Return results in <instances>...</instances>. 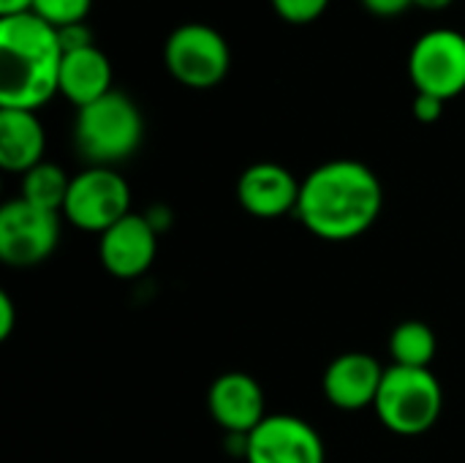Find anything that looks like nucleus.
<instances>
[{
    "mask_svg": "<svg viewBox=\"0 0 465 463\" xmlns=\"http://www.w3.org/2000/svg\"><path fill=\"white\" fill-rule=\"evenodd\" d=\"M384 191L376 172L354 158H335L316 166L300 188L297 216L322 240H354L381 213Z\"/></svg>",
    "mask_w": 465,
    "mask_h": 463,
    "instance_id": "f257e3e1",
    "label": "nucleus"
},
{
    "mask_svg": "<svg viewBox=\"0 0 465 463\" xmlns=\"http://www.w3.org/2000/svg\"><path fill=\"white\" fill-rule=\"evenodd\" d=\"M57 30L33 11L0 19V106L35 112L60 93Z\"/></svg>",
    "mask_w": 465,
    "mask_h": 463,
    "instance_id": "f03ea898",
    "label": "nucleus"
},
{
    "mask_svg": "<svg viewBox=\"0 0 465 463\" xmlns=\"http://www.w3.org/2000/svg\"><path fill=\"white\" fill-rule=\"evenodd\" d=\"M144 134V120L134 98L120 90L76 109L74 145L90 166H114L131 158Z\"/></svg>",
    "mask_w": 465,
    "mask_h": 463,
    "instance_id": "7ed1b4c3",
    "label": "nucleus"
},
{
    "mask_svg": "<svg viewBox=\"0 0 465 463\" xmlns=\"http://www.w3.org/2000/svg\"><path fill=\"white\" fill-rule=\"evenodd\" d=\"M444 393L430 368H403L390 366L384 371L379 396H376V415L384 428L398 437H420L436 426L441 418Z\"/></svg>",
    "mask_w": 465,
    "mask_h": 463,
    "instance_id": "20e7f679",
    "label": "nucleus"
},
{
    "mask_svg": "<svg viewBox=\"0 0 465 463\" xmlns=\"http://www.w3.org/2000/svg\"><path fill=\"white\" fill-rule=\"evenodd\" d=\"M163 65L174 82L191 90H210L226 79L232 49L221 30L204 22H188L169 33L163 44Z\"/></svg>",
    "mask_w": 465,
    "mask_h": 463,
    "instance_id": "39448f33",
    "label": "nucleus"
},
{
    "mask_svg": "<svg viewBox=\"0 0 465 463\" xmlns=\"http://www.w3.org/2000/svg\"><path fill=\"white\" fill-rule=\"evenodd\" d=\"M131 213V188L112 166H87L71 177L63 216L82 232L104 235Z\"/></svg>",
    "mask_w": 465,
    "mask_h": 463,
    "instance_id": "423d86ee",
    "label": "nucleus"
},
{
    "mask_svg": "<svg viewBox=\"0 0 465 463\" xmlns=\"http://www.w3.org/2000/svg\"><path fill=\"white\" fill-rule=\"evenodd\" d=\"M409 79L417 93L450 101L465 90V33L455 27L425 30L409 52Z\"/></svg>",
    "mask_w": 465,
    "mask_h": 463,
    "instance_id": "0eeeda50",
    "label": "nucleus"
},
{
    "mask_svg": "<svg viewBox=\"0 0 465 463\" xmlns=\"http://www.w3.org/2000/svg\"><path fill=\"white\" fill-rule=\"evenodd\" d=\"M60 240V213L11 199L0 207V259L8 267H33L52 257Z\"/></svg>",
    "mask_w": 465,
    "mask_h": 463,
    "instance_id": "6e6552de",
    "label": "nucleus"
},
{
    "mask_svg": "<svg viewBox=\"0 0 465 463\" xmlns=\"http://www.w3.org/2000/svg\"><path fill=\"white\" fill-rule=\"evenodd\" d=\"M248 463H324V442L316 428L294 415H267L245 437Z\"/></svg>",
    "mask_w": 465,
    "mask_h": 463,
    "instance_id": "1a4fd4ad",
    "label": "nucleus"
},
{
    "mask_svg": "<svg viewBox=\"0 0 465 463\" xmlns=\"http://www.w3.org/2000/svg\"><path fill=\"white\" fill-rule=\"evenodd\" d=\"M158 254L155 226L136 213H128L98 240V257L106 273L114 278H139L150 270Z\"/></svg>",
    "mask_w": 465,
    "mask_h": 463,
    "instance_id": "9d476101",
    "label": "nucleus"
},
{
    "mask_svg": "<svg viewBox=\"0 0 465 463\" xmlns=\"http://www.w3.org/2000/svg\"><path fill=\"white\" fill-rule=\"evenodd\" d=\"M207 409L210 418L234 437H248L267 418L262 385L240 371L223 374L213 382L207 393Z\"/></svg>",
    "mask_w": 465,
    "mask_h": 463,
    "instance_id": "9b49d317",
    "label": "nucleus"
},
{
    "mask_svg": "<svg viewBox=\"0 0 465 463\" xmlns=\"http://www.w3.org/2000/svg\"><path fill=\"white\" fill-rule=\"evenodd\" d=\"M302 183L281 164L259 161L248 166L237 180V199L245 213L256 218H281L286 213H297Z\"/></svg>",
    "mask_w": 465,
    "mask_h": 463,
    "instance_id": "f8f14e48",
    "label": "nucleus"
},
{
    "mask_svg": "<svg viewBox=\"0 0 465 463\" xmlns=\"http://www.w3.org/2000/svg\"><path fill=\"white\" fill-rule=\"evenodd\" d=\"M384 371L376 357L365 352H343L324 371V396L343 412H357L376 404Z\"/></svg>",
    "mask_w": 465,
    "mask_h": 463,
    "instance_id": "ddd939ff",
    "label": "nucleus"
},
{
    "mask_svg": "<svg viewBox=\"0 0 465 463\" xmlns=\"http://www.w3.org/2000/svg\"><path fill=\"white\" fill-rule=\"evenodd\" d=\"M46 131L35 112L0 106V166L25 175L44 161Z\"/></svg>",
    "mask_w": 465,
    "mask_h": 463,
    "instance_id": "4468645a",
    "label": "nucleus"
},
{
    "mask_svg": "<svg viewBox=\"0 0 465 463\" xmlns=\"http://www.w3.org/2000/svg\"><path fill=\"white\" fill-rule=\"evenodd\" d=\"M112 90V63L95 44L63 55L60 96H65V101H71L76 109L104 98Z\"/></svg>",
    "mask_w": 465,
    "mask_h": 463,
    "instance_id": "2eb2a0df",
    "label": "nucleus"
},
{
    "mask_svg": "<svg viewBox=\"0 0 465 463\" xmlns=\"http://www.w3.org/2000/svg\"><path fill=\"white\" fill-rule=\"evenodd\" d=\"M436 333L430 330V325L420 322V319H409L401 322L392 336H390V355H392V366H403V368H430L433 357H436Z\"/></svg>",
    "mask_w": 465,
    "mask_h": 463,
    "instance_id": "dca6fc26",
    "label": "nucleus"
},
{
    "mask_svg": "<svg viewBox=\"0 0 465 463\" xmlns=\"http://www.w3.org/2000/svg\"><path fill=\"white\" fill-rule=\"evenodd\" d=\"M71 177L52 161H41L22 175V199L52 213H63Z\"/></svg>",
    "mask_w": 465,
    "mask_h": 463,
    "instance_id": "f3484780",
    "label": "nucleus"
},
{
    "mask_svg": "<svg viewBox=\"0 0 465 463\" xmlns=\"http://www.w3.org/2000/svg\"><path fill=\"white\" fill-rule=\"evenodd\" d=\"M90 5L93 0H33V14L54 30H63L68 25L87 22Z\"/></svg>",
    "mask_w": 465,
    "mask_h": 463,
    "instance_id": "a211bd4d",
    "label": "nucleus"
},
{
    "mask_svg": "<svg viewBox=\"0 0 465 463\" xmlns=\"http://www.w3.org/2000/svg\"><path fill=\"white\" fill-rule=\"evenodd\" d=\"M270 3L272 11L289 25H311L330 8V0H270Z\"/></svg>",
    "mask_w": 465,
    "mask_h": 463,
    "instance_id": "6ab92c4d",
    "label": "nucleus"
},
{
    "mask_svg": "<svg viewBox=\"0 0 465 463\" xmlns=\"http://www.w3.org/2000/svg\"><path fill=\"white\" fill-rule=\"evenodd\" d=\"M57 38H60L63 55L76 52V49H84V46H93V35H90L87 22H82V25H68V27L57 30Z\"/></svg>",
    "mask_w": 465,
    "mask_h": 463,
    "instance_id": "aec40b11",
    "label": "nucleus"
},
{
    "mask_svg": "<svg viewBox=\"0 0 465 463\" xmlns=\"http://www.w3.org/2000/svg\"><path fill=\"white\" fill-rule=\"evenodd\" d=\"M360 3H362L365 11H371V14L379 16V19L401 16V14H406V11L414 5V0H360Z\"/></svg>",
    "mask_w": 465,
    "mask_h": 463,
    "instance_id": "412c9836",
    "label": "nucleus"
},
{
    "mask_svg": "<svg viewBox=\"0 0 465 463\" xmlns=\"http://www.w3.org/2000/svg\"><path fill=\"white\" fill-rule=\"evenodd\" d=\"M444 104H447V101H441V98H436V96L417 93V98H414V117H417L420 123H436V120L441 117V112H444Z\"/></svg>",
    "mask_w": 465,
    "mask_h": 463,
    "instance_id": "4be33fe9",
    "label": "nucleus"
},
{
    "mask_svg": "<svg viewBox=\"0 0 465 463\" xmlns=\"http://www.w3.org/2000/svg\"><path fill=\"white\" fill-rule=\"evenodd\" d=\"M14 333V300L3 292L0 295V338L5 341Z\"/></svg>",
    "mask_w": 465,
    "mask_h": 463,
    "instance_id": "5701e85b",
    "label": "nucleus"
},
{
    "mask_svg": "<svg viewBox=\"0 0 465 463\" xmlns=\"http://www.w3.org/2000/svg\"><path fill=\"white\" fill-rule=\"evenodd\" d=\"M33 11V0H0V19Z\"/></svg>",
    "mask_w": 465,
    "mask_h": 463,
    "instance_id": "b1692460",
    "label": "nucleus"
},
{
    "mask_svg": "<svg viewBox=\"0 0 465 463\" xmlns=\"http://www.w3.org/2000/svg\"><path fill=\"white\" fill-rule=\"evenodd\" d=\"M414 5H420L425 11H441V8L452 5V0H414Z\"/></svg>",
    "mask_w": 465,
    "mask_h": 463,
    "instance_id": "393cba45",
    "label": "nucleus"
}]
</instances>
